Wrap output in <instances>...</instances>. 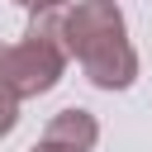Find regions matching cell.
I'll use <instances>...</instances> for the list:
<instances>
[{"mask_svg": "<svg viewBox=\"0 0 152 152\" xmlns=\"http://www.w3.org/2000/svg\"><path fill=\"white\" fill-rule=\"evenodd\" d=\"M43 142L57 147V152H90V147L100 142V119H95L90 109H81V104L57 109V114L48 119V128H43Z\"/></svg>", "mask_w": 152, "mask_h": 152, "instance_id": "cell-3", "label": "cell"}, {"mask_svg": "<svg viewBox=\"0 0 152 152\" xmlns=\"http://www.w3.org/2000/svg\"><path fill=\"white\" fill-rule=\"evenodd\" d=\"M28 152H57V147H48V142H38V147H28Z\"/></svg>", "mask_w": 152, "mask_h": 152, "instance_id": "cell-6", "label": "cell"}, {"mask_svg": "<svg viewBox=\"0 0 152 152\" xmlns=\"http://www.w3.org/2000/svg\"><path fill=\"white\" fill-rule=\"evenodd\" d=\"M62 38H66V57L81 62V71L95 90H128L138 81V52L128 43V24L114 0L66 5Z\"/></svg>", "mask_w": 152, "mask_h": 152, "instance_id": "cell-1", "label": "cell"}, {"mask_svg": "<svg viewBox=\"0 0 152 152\" xmlns=\"http://www.w3.org/2000/svg\"><path fill=\"white\" fill-rule=\"evenodd\" d=\"M14 5H24V10L33 14V10H48V5H62V0H14Z\"/></svg>", "mask_w": 152, "mask_h": 152, "instance_id": "cell-5", "label": "cell"}, {"mask_svg": "<svg viewBox=\"0 0 152 152\" xmlns=\"http://www.w3.org/2000/svg\"><path fill=\"white\" fill-rule=\"evenodd\" d=\"M14 124H19V100H14L10 90H0V138H10Z\"/></svg>", "mask_w": 152, "mask_h": 152, "instance_id": "cell-4", "label": "cell"}, {"mask_svg": "<svg viewBox=\"0 0 152 152\" xmlns=\"http://www.w3.org/2000/svg\"><path fill=\"white\" fill-rule=\"evenodd\" d=\"M62 19H66V5L33 10L24 38L0 48V86H5L14 100L48 95V90L62 81V71H66V62H71V57H66V38H62Z\"/></svg>", "mask_w": 152, "mask_h": 152, "instance_id": "cell-2", "label": "cell"}]
</instances>
